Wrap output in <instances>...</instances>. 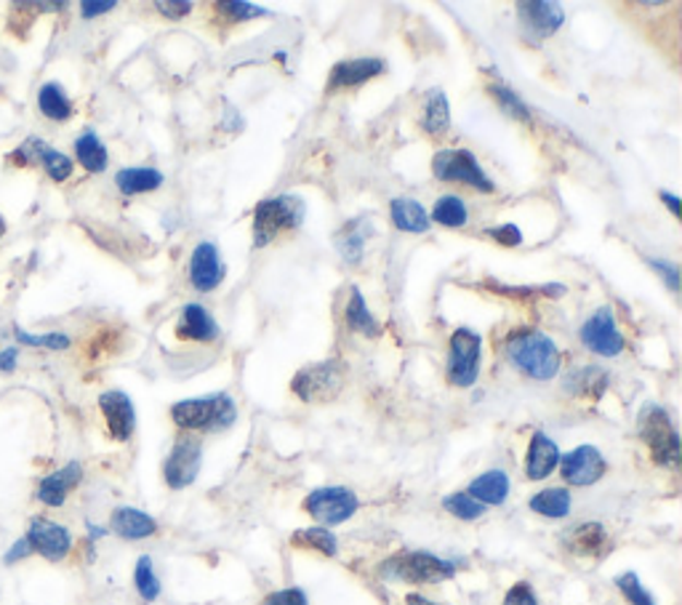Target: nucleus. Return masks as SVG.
<instances>
[{
    "instance_id": "f03ea898",
    "label": "nucleus",
    "mask_w": 682,
    "mask_h": 605,
    "mask_svg": "<svg viewBox=\"0 0 682 605\" xmlns=\"http://www.w3.org/2000/svg\"><path fill=\"white\" fill-rule=\"evenodd\" d=\"M171 419L184 433H222L238 419V406L225 392L195 400H179L171 406Z\"/></svg>"
},
{
    "instance_id": "cd10ccee",
    "label": "nucleus",
    "mask_w": 682,
    "mask_h": 605,
    "mask_svg": "<svg viewBox=\"0 0 682 605\" xmlns=\"http://www.w3.org/2000/svg\"><path fill=\"white\" fill-rule=\"evenodd\" d=\"M571 494L569 488H545L539 491V494L530 496L528 507L534 509L536 515H541V518H549V520H563L571 515Z\"/></svg>"
},
{
    "instance_id": "39448f33",
    "label": "nucleus",
    "mask_w": 682,
    "mask_h": 605,
    "mask_svg": "<svg viewBox=\"0 0 682 605\" xmlns=\"http://www.w3.org/2000/svg\"><path fill=\"white\" fill-rule=\"evenodd\" d=\"M382 577L390 581H406V584H440L456 577V566L451 560L432 553H397L382 562Z\"/></svg>"
},
{
    "instance_id": "4c0bfd02",
    "label": "nucleus",
    "mask_w": 682,
    "mask_h": 605,
    "mask_svg": "<svg viewBox=\"0 0 682 605\" xmlns=\"http://www.w3.org/2000/svg\"><path fill=\"white\" fill-rule=\"evenodd\" d=\"M14 337L27 347H44V350H68L70 337L62 331L51 334H27L22 326H14Z\"/></svg>"
},
{
    "instance_id": "c9c22d12",
    "label": "nucleus",
    "mask_w": 682,
    "mask_h": 605,
    "mask_svg": "<svg viewBox=\"0 0 682 605\" xmlns=\"http://www.w3.org/2000/svg\"><path fill=\"white\" fill-rule=\"evenodd\" d=\"M488 94H491L493 101L504 110V116H510L512 121H521V123H530V110L528 105L517 97L512 88L506 86H499V83H493V86H488Z\"/></svg>"
},
{
    "instance_id": "f8f14e48",
    "label": "nucleus",
    "mask_w": 682,
    "mask_h": 605,
    "mask_svg": "<svg viewBox=\"0 0 682 605\" xmlns=\"http://www.w3.org/2000/svg\"><path fill=\"white\" fill-rule=\"evenodd\" d=\"M9 164L44 166V171L53 179V182H68L72 177V160L64 153H59V149L48 147L40 136H27V140L22 142V147L9 155Z\"/></svg>"
},
{
    "instance_id": "393cba45",
    "label": "nucleus",
    "mask_w": 682,
    "mask_h": 605,
    "mask_svg": "<svg viewBox=\"0 0 682 605\" xmlns=\"http://www.w3.org/2000/svg\"><path fill=\"white\" fill-rule=\"evenodd\" d=\"M390 217L397 230L410 232V235H421V232L430 230L432 225L427 208L421 206L419 201H414V197H395V201L390 203Z\"/></svg>"
},
{
    "instance_id": "7c9ffc66",
    "label": "nucleus",
    "mask_w": 682,
    "mask_h": 605,
    "mask_svg": "<svg viewBox=\"0 0 682 605\" xmlns=\"http://www.w3.org/2000/svg\"><path fill=\"white\" fill-rule=\"evenodd\" d=\"M75 158L77 164L83 166L86 171L92 173H101L110 164V155H107V147L101 145L99 136L94 131H83L81 136L75 140Z\"/></svg>"
},
{
    "instance_id": "5701e85b",
    "label": "nucleus",
    "mask_w": 682,
    "mask_h": 605,
    "mask_svg": "<svg viewBox=\"0 0 682 605\" xmlns=\"http://www.w3.org/2000/svg\"><path fill=\"white\" fill-rule=\"evenodd\" d=\"M563 544L578 557H600L608 547V533L602 523H582L563 533Z\"/></svg>"
},
{
    "instance_id": "9b49d317",
    "label": "nucleus",
    "mask_w": 682,
    "mask_h": 605,
    "mask_svg": "<svg viewBox=\"0 0 682 605\" xmlns=\"http://www.w3.org/2000/svg\"><path fill=\"white\" fill-rule=\"evenodd\" d=\"M582 344L600 358H615L624 352V337L615 326L611 307L595 310L582 326Z\"/></svg>"
},
{
    "instance_id": "20e7f679",
    "label": "nucleus",
    "mask_w": 682,
    "mask_h": 605,
    "mask_svg": "<svg viewBox=\"0 0 682 605\" xmlns=\"http://www.w3.org/2000/svg\"><path fill=\"white\" fill-rule=\"evenodd\" d=\"M304 201L296 195L267 197L253 208V249H264L280 232L296 230L304 221Z\"/></svg>"
},
{
    "instance_id": "ddd939ff",
    "label": "nucleus",
    "mask_w": 682,
    "mask_h": 605,
    "mask_svg": "<svg viewBox=\"0 0 682 605\" xmlns=\"http://www.w3.org/2000/svg\"><path fill=\"white\" fill-rule=\"evenodd\" d=\"M560 475L569 485H576V488H587V485H595L606 475L608 464L606 457L597 451L595 446H578L573 451L560 457Z\"/></svg>"
},
{
    "instance_id": "8fccbe9b",
    "label": "nucleus",
    "mask_w": 682,
    "mask_h": 605,
    "mask_svg": "<svg viewBox=\"0 0 682 605\" xmlns=\"http://www.w3.org/2000/svg\"><path fill=\"white\" fill-rule=\"evenodd\" d=\"M16 361H20V347H9V350L0 352V371H14L16 368Z\"/></svg>"
},
{
    "instance_id": "4be33fe9",
    "label": "nucleus",
    "mask_w": 682,
    "mask_h": 605,
    "mask_svg": "<svg viewBox=\"0 0 682 605\" xmlns=\"http://www.w3.org/2000/svg\"><path fill=\"white\" fill-rule=\"evenodd\" d=\"M177 337L190 341H214L219 337V326L203 304H184L182 317L177 323Z\"/></svg>"
},
{
    "instance_id": "09e8293b",
    "label": "nucleus",
    "mask_w": 682,
    "mask_h": 605,
    "mask_svg": "<svg viewBox=\"0 0 682 605\" xmlns=\"http://www.w3.org/2000/svg\"><path fill=\"white\" fill-rule=\"evenodd\" d=\"M29 555H33V547H29V542H27V539H24V536H22V539H20V542H16V544H14V547H11V549H9V553H5V555H3V562H5V566H11V562L27 560V557H29Z\"/></svg>"
},
{
    "instance_id": "f257e3e1",
    "label": "nucleus",
    "mask_w": 682,
    "mask_h": 605,
    "mask_svg": "<svg viewBox=\"0 0 682 605\" xmlns=\"http://www.w3.org/2000/svg\"><path fill=\"white\" fill-rule=\"evenodd\" d=\"M506 361L536 382H549L560 371V347L536 328H517L504 341Z\"/></svg>"
},
{
    "instance_id": "79ce46f5",
    "label": "nucleus",
    "mask_w": 682,
    "mask_h": 605,
    "mask_svg": "<svg viewBox=\"0 0 682 605\" xmlns=\"http://www.w3.org/2000/svg\"><path fill=\"white\" fill-rule=\"evenodd\" d=\"M486 235L491 238V241H496L499 245H504V249H517V245L523 243V232L517 225L491 227V230H486Z\"/></svg>"
},
{
    "instance_id": "3c124183",
    "label": "nucleus",
    "mask_w": 682,
    "mask_h": 605,
    "mask_svg": "<svg viewBox=\"0 0 682 605\" xmlns=\"http://www.w3.org/2000/svg\"><path fill=\"white\" fill-rule=\"evenodd\" d=\"M659 197H661V203H667V208L669 211L674 214V217H680V206H682V201L674 193H667V190H661L659 193Z\"/></svg>"
},
{
    "instance_id": "603ef678",
    "label": "nucleus",
    "mask_w": 682,
    "mask_h": 605,
    "mask_svg": "<svg viewBox=\"0 0 682 605\" xmlns=\"http://www.w3.org/2000/svg\"><path fill=\"white\" fill-rule=\"evenodd\" d=\"M406 605H438V603L430 601V597L416 595V592H410V595H406Z\"/></svg>"
},
{
    "instance_id": "423d86ee",
    "label": "nucleus",
    "mask_w": 682,
    "mask_h": 605,
    "mask_svg": "<svg viewBox=\"0 0 682 605\" xmlns=\"http://www.w3.org/2000/svg\"><path fill=\"white\" fill-rule=\"evenodd\" d=\"M344 382H347V365L334 358V361L312 363L296 371L291 392L304 403H325V400H334L342 392Z\"/></svg>"
},
{
    "instance_id": "bb28decb",
    "label": "nucleus",
    "mask_w": 682,
    "mask_h": 605,
    "mask_svg": "<svg viewBox=\"0 0 682 605\" xmlns=\"http://www.w3.org/2000/svg\"><path fill=\"white\" fill-rule=\"evenodd\" d=\"M565 392L573 398H602V392L608 389V374L597 365H584V368L571 371V376L565 379Z\"/></svg>"
},
{
    "instance_id": "c03bdc74",
    "label": "nucleus",
    "mask_w": 682,
    "mask_h": 605,
    "mask_svg": "<svg viewBox=\"0 0 682 605\" xmlns=\"http://www.w3.org/2000/svg\"><path fill=\"white\" fill-rule=\"evenodd\" d=\"M501 605H539V597H536L534 586L528 581H517L510 592L504 595V603Z\"/></svg>"
},
{
    "instance_id": "b1692460",
    "label": "nucleus",
    "mask_w": 682,
    "mask_h": 605,
    "mask_svg": "<svg viewBox=\"0 0 682 605\" xmlns=\"http://www.w3.org/2000/svg\"><path fill=\"white\" fill-rule=\"evenodd\" d=\"M510 488H512L510 475H506L504 470H488L469 483L467 494L472 496L475 501H480L482 507H499L504 505L506 496H510Z\"/></svg>"
},
{
    "instance_id": "aec40b11",
    "label": "nucleus",
    "mask_w": 682,
    "mask_h": 605,
    "mask_svg": "<svg viewBox=\"0 0 682 605\" xmlns=\"http://www.w3.org/2000/svg\"><path fill=\"white\" fill-rule=\"evenodd\" d=\"M560 464V448L547 433H534L525 457V477L528 481H547Z\"/></svg>"
},
{
    "instance_id": "864d4df0",
    "label": "nucleus",
    "mask_w": 682,
    "mask_h": 605,
    "mask_svg": "<svg viewBox=\"0 0 682 605\" xmlns=\"http://www.w3.org/2000/svg\"><path fill=\"white\" fill-rule=\"evenodd\" d=\"M88 533H92V539H99V536H105L107 529H96V525L88 523Z\"/></svg>"
},
{
    "instance_id": "5fc2aeb1",
    "label": "nucleus",
    "mask_w": 682,
    "mask_h": 605,
    "mask_svg": "<svg viewBox=\"0 0 682 605\" xmlns=\"http://www.w3.org/2000/svg\"><path fill=\"white\" fill-rule=\"evenodd\" d=\"M3 235H5V219L0 217V238H3Z\"/></svg>"
},
{
    "instance_id": "e433bc0d",
    "label": "nucleus",
    "mask_w": 682,
    "mask_h": 605,
    "mask_svg": "<svg viewBox=\"0 0 682 605\" xmlns=\"http://www.w3.org/2000/svg\"><path fill=\"white\" fill-rule=\"evenodd\" d=\"M443 507H445V512H451L458 520H467V523L469 520H478L486 515V507H482L480 501H475L467 491H458V494L445 496Z\"/></svg>"
},
{
    "instance_id": "a878e982",
    "label": "nucleus",
    "mask_w": 682,
    "mask_h": 605,
    "mask_svg": "<svg viewBox=\"0 0 682 605\" xmlns=\"http://www.w3.org/2000/svg\"><path fill=\"white\" fill-rule=\"evenodd\" d=\"M419 125L430 136H440V134H445V131H448L451 105H448V97H445L443 88H432V92L424 94V110H421Z\"/></svg>"
},
{
    "instance_id": "a18cd8bd",
    "label": "nucleus",
    "mask_w": 682,
    "mask_h": 605,
    "mask_svg": "<svg viewBox=\"0 0 682 605\" xmlns=\"http://www.w3.org/2000/svg\"><path fill=\"white\" fill-rule=\"evenodd\" d=\"M155 9H158L163 16H168V20H182V16L192 14L190 0H171V3H168V0H158Z\"/></svg>"
},
{
    "instance_id": "37998d69",
    "label": "nucleus",
    "mask_w": 682,
    "mask_h": 605,
    "mask_svg": "<svg viewBox=\"0 0 682 605\" xmlns=\"http://www.w3.org/2000/svg\"><path fill=\"white\" fill-rule=\"evenodd\" d=\"M262 605H310V601H307V592L299 586H286V590H277L264 597Z\"/></svg>"
},
{
    "instance_id": "49530a36",
    "label": "nucleus",
    "mask_w": 682,
    "mask_h": 605,
    "mask_svg": "<svg viewBox=\"0 0 682 605\" xmlns=\"http://www.w3.org/2000/svg\"><path fill=\"white\" fill-rule=\"evenodd\" d=\"M115 9H118L115 0H86V3H81V16L83 20H94V16L110 14Z\"/></svg>"
},
{
    "instance_id": "6e6552de",
    "label": "nucleus",
    "mask_w": 682,
    "mask_h": 605,
    "mask_svg": "<svg viewBox=\"0 0 682 605\" xmlns=\"http://www.w3.org/2000/svg\"><path fill=\"white\" fill-rule=\"evenodd\" d=\"M304 509L318 525L328 529V525L347 523L360 509V499L355 496V491L344 488V485H325V488H315L307 496Z\"/></svg>"
},
{
    "instance_id": "2eb2a0df",
    "label": "nucleus",
    "mask_w": 682,
    "mask_h": 605,
    "mask_svg": "<svg viewBox=\"0 0 682 605\" xmlns=\"http://www.w3.org/2000/svg\"><path fill=\"white\" fill-rule=\"evenodd\" d=\"M225 275L227 267L219 256V245L211 241L198 243V249L190 256V283L201 293H211L219 289Z\"/></svg>"
},
{
    "instance_id": "c756f323",
    "label": "nucleus",
    "mask_w": 682,
    "mask_h": 605,
    "mask_svg": "<svg viewBox=\"0 0 682 605\" xmlns=\"http://www.w3.org/2000/svg\"><path fill=\"white\" fill-rule=\"evenodd\" d=\"M166 182L158 169H123L115 173V184L123 195H144L155 193Z\"/></svg>"
},
{
    "instance_id": "dca6fc26",
    "label": "nucleus",
    "mask_w": 682,
    "mask_h": 605,
    "mask_svg": "<svg viewBox=\"0 0 682 605\" xmlns=\"http://www.w3.org/2000/svg\"><path fill=\"white\" fill-rule=\"evenodd\" d=\"M99 411L105 416L107 433H110L112 440H131L136 429V411L129 395L120 392V389H110V392L99 395Z\"/></svg>"
},
{
    "instance_id": "72a5a7b5",
    "label": "nucleus",
    "mask_w": 682,
    "mask_h": 605,
    "mask_svg": "<svg viewBox=\"0 0 682 605\" xmlns=\"http://www.w3.org/2000/svg\"><path fill=\"white\" fill-rule=\"evenodd\" d=\"M430 219L438 221V225L456 230V227H464L469 221V208L458 195H443V197H438V203H434Z\"/></svg>"
},
{
    "instance_id": "2f4dec72",
    "label": "nucleus",
    "mask_w": 682,
    "mask_h": 605,
    "mask_svg": "<svg viewBox=\"0 0 682 605\" xmlns=\"http://www.w3.org/2000/svg\"><path fill=\"white\" fill-rule=\"evenodd\" d=\"M38 110L44 112L48 121H57V123L70 121L72 112H75L72 110L70 97L64 94V88L59 86V83H46V86H40Z\"/></svg>"
},
{
    "instance_id": "ea45409f",
    "label": "nucleus",
    "mask_w": 682,
    "mask_h": 605,
    "mask_svg": "<svg viewBox=\"0 0 682 605\" xmlns=\"http://www.w3.org/2000/svg\"><path fill=\"white\" fill-rule=\"evenodd\" d=\"M363 245H366V232H360L355 225L344 227V232L339 235V254L349 265L363 259Z\"/></svg>"
},
{
    "instance_id": "a19ab883",
    "label": "nucleus",
    "mask_w": 682,
    "mask_h": 605,
    "mask_svg": "<svg viewBox=\"0 0 682 605\" xmlns=\"http://www.w3.org/2000/svg\"><path fill=\"white\" fill-rule=\"evenodd\" d=\"M216 9L222 11V14L229 16V20H238V22H246V20H262V16H270L267 9H259V5H251V3H243V0H235V3H216Z\"/></svg>"
},
{
    "instance_id": "9d476101",
    "label": "nucleus",
    "mask_w": 682,
    "mask_h": 605,
    "mask_svg": "<svg viewBox=\"0 0 682 605\" xmlns=\"http://www.w3.org/2000/svg\"><path fill=\"white\" fill-rule=\"evenodd\" d=\"M203 464V446L195 435H182L174 443L166 464H163V477L166 485L174 491H182L187 485L195 483L198 472Z\"/></svg>"
},
{
    "instance_id": "a211bd4d",
    "label": "nucleus",
    "mask_w": 682,
    "mask_h": 605,
    "mask_svg": "<svg viewBox=\"0 0 682 605\" xmlns=\"http://www.w3.org/2000/svg\"><path fill=\"white\" fill-rule=\"evenodd\" d=\"M83 481L81 461H68L62 470L51 472L38 483V501L46 507H62L68 496L77 488Z\"/></svg>"
},
{
    "instance_id": "c85d7f7f",
    "label": "nucleus",
    "mask_w": 682,
    "mask_h": 605,
    "mask_svg": "<svg viewBox=\"0 0 682 605\" xmlns=\"http://www.w3.org/2000/svg\"><path fill=\"white\" fill-rule=\"evenodd\" d=\"M344 320H347V326L352 328V331L366 334V337H379V334H382V326H379V320L371 315V310H368V302L363 299V293H360V289L349 291V302L347 307H344Z\"/></svg>"
},
{
    "instance_id": "f704fd0d",
    "label": "nucleus",
    "mask_w": 682,
    "mask_h": 605,
    "mask_svg": "<svg viewBox=\"0 0 682 605\" xmlns=\"http://www.w3.org/2000/svg\"><path fill=\"white\" fill-rule=\"evenodd\" d=\"M134 584H136L139 595H142V601L153 603V601H158V597H160V579H158V573H155L153 557H149V555H142L136 560Z\"/></svg>"
},
{
    "instance_id": "7ed1b4c3",
    "label": "nucleus",
    "mask_w": 682,
    "mask_h": 605,
    "mask_svg": "<svg viewBox=\"0 0 682 605\" xmlns=\"http://www.w3.org/2000/svg\"><path fill=\"white\" fill-rule=\"evenodd\" d=\"M637 435L645 440V446H648L656 464L678 470L682 457L680 435L678 427L672 424V419H669L667 409H661L659 403H645L637 413Z\"/></svg>"
},
{
    "instance_id": "de8ad7c7",
    "label": "nucleus",
    "mask_w": 682,
    "mask_h": 605,
    "mask_svg": "<svg viewBox=\"0 0 682 605\" xmlns=\"http://www.w3.org/2000/svg\"><path fill=\"white\" fill-rule=\"evenodd\" d=\"M648 265L656 267V273L667 278L669 289H672L674 293L680 291V269H678V265H672V262H661V259H650Z\"/></svg>"
},
{
    "instance_id": "4468645a",
    "label": "nucleus",
    "mask_w": 682,
    "mask_h": 605,
    "mask_svg": "<svg viewBox=\"0 0 682 605\" xmlns=\"http://www.w3.org/2000/svg\"><path fill=\"white\" fill-rule=\"evenodd\" d=\"M33 547V553L46 557L48 562H62L72 549V533L64 525L53 523L46 518H33L27 525V536H24Z\"/></svg>"
},
{
    "instance_id": "473e14b6",
    "label": "nucleus",
    "mask_w": 682,
    "mask_h": 605,
    "mask_svg": "<svg viewBox=\"0 0 682 605\" xmlns=\"http://www.w3.org/2000/svg\"><path fill=\"white\" fill-rule=\"evenodd\" d=\"M291 544L301 549H312V553H320L325 557H336V553H339V542H336L334 533H331L328 529H323V525L294 531Z\"/></svg>"
},
{
    "instance_id": "0eeeda50",
    "label": "nucleus",
    "mask_w": 682,
    "mask_h": 605,
    "mask_svg": "<svg viewBox=\"0 0 682 605\" xmlns=\"http://www.w3.org/2000/svg\"><path fill=\"white\" fill-rule=\"evenodd\" d=\"M432 173L440 182H458L464 187L478 190V193L496 190L493 179H488V173L482 171L478 158L469 149H440L432 158Z\"/></svg>"
},
{
    "instance_id": "6ab92c4d",
    "label": "nucleus",
    "mask_w": 682,
    "mask_h": 605,
    "mask_svg": "<svg viewBox=\"0 0 682 605\" xmlns=\"http://www.w3.org/2000/svg\"><path fill=\"white\" fill-rule=\"evenodd\" d=\"M384 73V62L379 57H358L344 59L336 64L328 75V92H339V88H355L360 83H368L371 77Z\"/></svg>"
},
{
    "instance_id": "412c9836",
    "label": "nucleus",
    "mask_w": 682,
    "mask_h": 605,
    "mask_svg": "<svg viewBox=\"0 0 682 605\" xmlns=\"http://www.w3.org/2000/svg\"><path fill=\"white\" fill-rule=\"evenodd\" d=\"M110 531L118 533L125 542H142V539H149L158 531V523L147 512H142V509L118 507L110 518Z\"/></svg>"
},
{
    "instance_id": "f3484780",
    "label": "nucleus",
    "mask_w": 682,
    "mask_h": 605,
    "mask_svg": "<svg viewBox=\"0 0 682 605\" xmlns=\"http://www.w3.org/2000/svg\"><path fill=\"white\" fill-rule=\"evenodd\" d=\"M517 14L525 33L539 35V38H552L565 22L563 5L547 3V0H534V3H517Z\"/></svg>"
},
{
    "instance_id": "58836bf2",
    "label": "nucleus",
    "mask_w": 682,
    "mask_h": 605,
    "mask_svg": "<svg viewBox=\"0 0 682 605\" xmlns=\"http://www.w3.org/2000/svg\"><path fill=\"white\" fill-rule=\"evenodd\" d=\"M615 586H619L621 595H624L632 605H656V601L650 597V592L645 590L637 573H632V571L621 573V577H615Z\"/></svg>"
},
{
    "instance_id": "1a4fd4ad",
    "label": "nucleus",
    "mask_w": 682,
    "mask_h": 605,
    "mask_svg": "<svg viewBox=\"0 0 682 605\" xmlns=\"http://www.w3.org/2000/svg\"><path fill=\"white\" fill-rule=\"evenodd\" d=\"M482 339L472 328H456L448 347V382L454 387H472L480 376Z\"/></svg>"
}]
</instances>
